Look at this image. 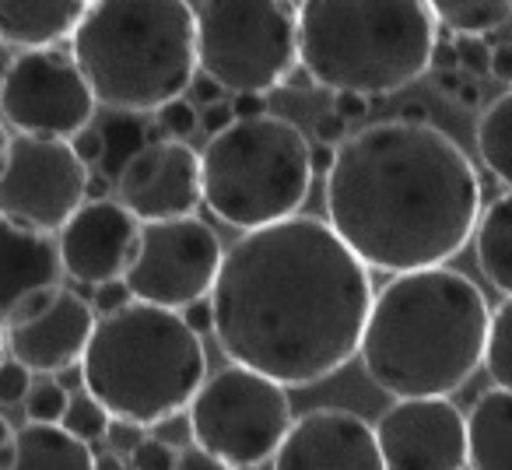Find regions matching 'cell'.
Masks as SVG:
<instances>
[{
  "label": "cell",
  "instance_id": "obj_1",
  "mask_svg": "<svg viewBox=\"0 0 512 470\" xmlns=\"http://www.w3.org/2000/svg\"><path fill=\"white\" fill-rule=\"evenodd\" d=\"M211 334L232 365L313 386L358 355L372 278L323 218L242 232L211 285Z\"/></svg>",
  "mask_w": 512,
  "mask_h": 470
},
{
  "label": "cell",
  "instance_id": "obj_2",
  "mask_svg": "<svg viewBox=\"0 0 512 470\" xmlns=\"http://www.w3.org/2000/svg\"><path fill=\"white\" fill-rule=\"evenodd\" d=\"M481 214V179L467 151L432 123L379 120L334 148L327 225L365 271L446 267Z\"/></svg>",
  "mask_w": 512,
  "mask_h": 470
},
{
  "label": "cell",
  "instance_id": "obj_3",
  "mask_svg": "<svg viewBox=\"0 0 512 470\" xmlns=\"http://www.w3.org/2000/svg\"><path fill=\"white\" fill-rule=\"evenodd\" d=\"M491 306L453 267L393 274L365 316V376L397 400L453 397L481 369Z\"/></svg>",
  "mask_w": 512,
  "mask_h": 470
},
{
  "label": "cell",
  "instance_id": "obj_4",
  "mask_svg": "<svg viewBox=\"0 0 512 470\" xmlns=\"http://www.w3.org/2000/svg\"><path fill=\"white\" fill-rule=\"evenodd\" d=\"M95 106L123 116L158 113L183 99L197 74V18L190 0H92L71 36Z\"/></svg>",
  "mask_w": 512,
  "mask_h": 470
},
{
  "label": "cell",
  "instance_id": "obj_5",
  "mask_svg": "<svg viewBox=\"0 0 512 470\" xmlns=\"http://www.w3.org/2000/svg\"><path fill=\"white\" fill-rule=\"evenodd\" d=\"M299 71L316 88L386 99L432 67L439 43L428 0H302Z\"/></svg>",
  "mask_w": 512,
  "mask_h": 470
},
{
  "label": "cell",
  "instance_id": "obj_6",
  "mask_svg": "<svg viewBox=\"0 0 512 470\" xmlns=\"http://www.w3.org/2000/svg\"><path fill=\"white\" fill-rule=\"evenodd\" d=\"M78 372L109 418L155 428L186 411L207 379V351L179 313L127 302L95 316Z\"/></svg>",
  "mask_w": 512,
  "mask_h": 470
},
{
  "label": "cell",
  "instance_id": "obj_7",
  "mask_svg": "<svg viewBox=\"0 0 512 470\" xmlns=\"http://www.w3.org/2000/svg\"><path fill=\"white\" fill-rule=\"evenodd\" d=\"M309 186L306 134L271 113L232 120L200 155V200L214 218L242 232L295 218Z\"/></svg>",
  "mask_w": 512,
  "mask_h": 470
},
{
  "label": "cell",
  "instance_id": "obj_8",
  "mask_svg": "<svg viewBox=\"0 0 512 470\" xmlns=\"http://www.w3.org/2000/svg\"><path fill=\"white\" fill-rule=\"evenodd\" d=\"M197 71L232 95H267L299 71L295 0H204Z\"/></svg>",
  "mask_w": 512,
  "mask_h": 470
},
{
  "label": "cell",
  "instance_id": "obj_9",
  "mask_svg": "<svg viewBox=\"0 0 512 470\" xmlns=\"http://www.w3.org/2000/svg\"><path fill=\"white\" fill-rule=\"evenodd\" d=\"M190 442L232 470L264 467L292 425V400L274 379L228 362L186 404Z\"/></svg>",
  "mask_w": 512,
  "mask_h": 470
},
{
  "label": "cell",
  "instance_id": "obj_10",
  "mask_svg": "<svg viewBox=\"0 0 512 470\" xmlns=\"http://www.w3.org/2000/svg\"><path fill=\"white\" fill-rule=\"evenodd\" d=\"M221 253L225 250L207 221H148L137 235V253L123 274V288L134 302L179 313L211 295Z\"/></svg>",
  "mask_w": 512,
  "mask_h": 470
},
{
  "label": "cell",
  "instance_id": "obj_11",
  "mask_svg": "<svg viewBox=\"0 0 512 470\" xmlns=\"http://www.w3.org/2000/svg\"><path fill=\"white\" fill-rule=\"evenodd\" d=\"M0 113L18 134L71 141L95 120V99L71 53L22 50L0 78Z\"/></svg>",
  "mask_w": 512,
  "mask_h": 470
},
{
  "label": "cell",
  "instance_id": "obj_12",
  "mask_svg": "<svg viewBox=\"0 0 512 470\" xmlns=\"http://www.w3.org/2000/svg\"><path fill=\"white\" fill-rule=\"evenodd\" d=\"M88 169L67 141L8 137L0 162V218L53 235L85 204Z\"/></svg>",
  "mask_w": 512,
  "mask_h": 470
},
{
  "label": "cell",
  "instance_id": "obj_13",
  "mask_svg": "<svg viewBox=\"0 0 512 470\" xmlns=\"http://www.w3.org/2000/svg\"><path fill=\"white\" fill-rule=\"evenodd\" d=\"M113 193L116 204L141 225L193 218L200 207V155L186 141L169 137L141 144L116 169Z\"/></svg>",
  "mask_w": 512,
  "mask_h": 470
},
{
  "label": "cell",
  "instance_id": "obj_14",
  "mask_svg": "<svg viewBox=\"0 0 512 470\" xmlns=\"http://www.w3.org/2000/svg\"><path fill=\"white\" fill-rule=\"evenodd\" d=\"M92 327L95 313L88 299L60 285L32 299L25 309H18L0 327V334H4V351L11 355V362H18L29 372L57 376V372L74 369L81 362Z\"/></svg>",
  "mask_w": 512,
  "mask_h": 470
},
{
  "label": "cell",
  "instance_id": "obj_15",
  "mask_svg": "<svg viewBox=\"0 0 512 470\" xmlns=\"http://www.w3.org/2000/svg\"><path fill=\"white\" fill-rule=\"evenodd\" d=\"M372 435L383 470H467L463 414L446 397L397 400Z\"/></svg>",
  "mask_w": 512,
  "mask_h": 470
},
{
  "label": "cell",
  "instance_id": "obj_16",
  "mask_svg": "<svg viewBox=\"0 0 512 470\" xmlns=\"http://www.w3.org/2000/svg\"><path fill=\"white\" fill-rule=\"evenodd\" d=\"M137 235L141 221L130 218L113 197L85 200L60 228V267L78 285L99 288L109 281H123L137 253Z\"/></svg>",
  "mask_w": 512,
  "mask_h": 470
},
{
  "label": "cell",
  "instance_id": "obj_17",
  "mask_svg": "<svg viewBox=\"0 0 512 470\" xmlns=\"http://www.w3.org/2000/svg\"><path fill=\"white\" fill-rule=\"evenodd\" d=\"M271 463L274 470H383L372 425L344 407H313L292 418Z\"/></svg>",
  "mask_w": 512,
  "mask_h": 470
},
{
  "label": "cell",
  "instance_id": "obj_18",
  "mask_svg": "<svg viewBox=\"0 0 512 470\" xmlns=\"http://www.w3.org/2000/svg\"><path fill=\"white\" fill-rule=\"evenodd\" d=\"M64 285L57 239L0 218V327L32 299Z\"/></svg>",
  "mask_w": 512,
  "mask_h": 470
},
{
  "label": "cell",
  "instance_id": "obj_19",
  "mask_svg": "<svg viewBox=\"0 0 512 470\" xmlns=\"http://www.w3.org/2000/svg\"><path fill=\"white\" fill-rule=\"evenodd\" d=\"M92 0H0V43L43 50L74 36Z\"/></svg>",
  "mask_w": 512,
  "mask_h": 470
},
{
  "label": "cell",
  "instance_id": "obj_20",
  "mask_svg": "<svg viewBox=\"0 0 512 470\" xmlns=\"http://www.w3.org/2000/svg\"><path fill=\"white\" fill-rule=\"evenodd\" d=\"M0 470H95V453L57 421H25L11 428Z\"/></svg>",
  "mask_w": 512,
  "mask_h": 470
},
{
  "label": "cell",
  "instance_id": "obj_21",
  "mask_svg": "<svg viewBox=\"0 0 512 470\" xmlns=\"http://www.w3.org/2000/svg\"><path fill=\"white\" fill-rule=\"evenodd\" d=\"M509 425H512V393L484 390L463 414V453L467 470H509Z\"/></svg>",
  "mask_w": 512,
  "mask_h": 470
},
{
  "label": "cell",
  "instance_id": "obj_22",
  "mask_svg": "<svg viewBox=\"0 0 512 470\" xmlns=\"http://www.w3.org/2000/svg\"><path fill=\"white\" fill-rule=\"evenodd\" d=\"M477 246V267L484 271L488 285L502 299L512 295V197L509 190L498 193L484 211L477 214V225L470 232Z\"/></svg>",
  "mask_w": 512,
  "mask_h": 470
},
{
  "label": "cell",
  "instance_id": "obj_23",
  "mask_svg": "<svg viewBox=\"0 0 512 470\" xmlns=\"http://www.w3.org/2000/svg\"><path fill=\"white\" fill-rule=\"evenodd\" d=\"M435 25L453 39H491L512 18V0H428Z\"/></svg>",
  "mask_w": 512,
  "mask_h": 470
},
{
  "label": "cell",
  "instance_id": "obj_24",
  "mask_svg": "<svg viewBox=\"0 0 512 470\" xmlns=\"http://www.w3.org/2000/svg\"><path fill=\"white\" fill-rule=\"evenodd\" d=\"M477 151H481L488 172L498 179L502 190L512 183V92H502L488 102L477 120Z\"/></svg>",
  "mask_w": 512,
  "mask_h": 470
},
{
  "label": "cell",
  "instance_id": "obj_25",
  "mask_svg": "<svg viewBox=\"0 0 512 470\" xmlns=\"http://www.w3.org/2000/svg\"><path fill=\"white\" fill-rule=\"evenodd\" d=\"M481 365H484V372H488L491 386L509 390L512 386V299H502L491 309Z\"/></svg>",
  "mask_w": 512,
  "mask_h": 470
},
{
  "label": "cell",
  "instance_id": "obj_26",
  "mask_svg": "<svg viewBox=\"0 0 512 470\" xmlns=\"http://www.w3.org/2000/svg\"><path fill=\"white\" fill-rule=\"evenodd\" d=\"M109 414L106 407L99 404L95 397H88L85 390H74L71 397H67V407L64 414H60L57 425L64 428V432H71L74 439H81L85 446H92V442L106 439V428H109Z\"/></svg>",
  "mask_w": 512,
  "mask_h": 470
},
{
  "label": "cell",
  "instance_id": "obj_27",
  "mask_svg": "<svg viewBox=\"0 0 512 470\" xmlns=\"http://www.w3.org/2000/svg\"><path fill=\"white\" fill-rule=\"evenodd\" d=\"M197 106L193 102H186V99H172V102H165L162 109L155 113V120H158V134H165L169 141H186L190 134H197Z\"/></svg>",
  "mask_w": 512,
  "mask_h": 470
},
{
  "label": "cell",
  "instance_id": "obj_28",
  "mask_svg": "<svg viewBox=\"0 0 512 470\" xmlns=\"http://www.w3.org/2000/svg\"><path fill=\"white\" fill-rule=\"evenodd\" d=\"M67 397H71V393H67L64 386L39 383V386H32L22 404H25L29 421H60V414H64V407H67Z\"/></svg>",
  "mask_w": 512,
  "mask_h": 470
},
{
  "label": "cell",
  "instance_id": "obj_29",
  "mask_svg": "<svg viewBox=\"0 0 512 470\" xmlns=\"http://www.w3.org/2000/svg\"><path fill=\"white\" fill-rule=\"evenodd\" d=\"M172 463H176V449L165 446L155 435H141L137 446L127 453L130 470H172Z\"/></svg>",
  "mask_w": 512,
  "mask_h": 470
},
{
  "label": "cell",
  "instance_id": "obj_30",
  "mask_svg": "<svg viewBox=\"0 0 512 470\" xmlns=\"http://www.w3.org/2000/svg\"><path fill=\"white\" fill-rule=\"evenodd\" d=\"M29 390H32V372L4 358V362H0V404H8V407L22 404V400L29 397Z\"/></svg>",
  "mask_w": 512,
  "mask_h": 470
},
{
  "label": "cell",
  "instance_id": "obj_31",
  "mask_svg": "<svg viewBox=\"0 0 512 470\" xmlns=\"http://www.w3.org/2000/svg\"><path fill=\"white\" fill-rule=\"evenodd\" d=\"M456 46V67H460L467 78H481L488 74V39H453Z\"/></svg>",
  "mask_w": 512,
  "mask_h": 470
},
{
  "label": "cell",
  "instance_id": "obj_32",
  "mask_svg": "<svg viewBox=\"0 0 512 470\" xmlns=\"http://www.w3.org/2000/svg\"><path fill=\"white\" fill-rule=\"evenodd\" d=\"M71 151L78 155V162L85 165H99L102 162V151H106V141H102V130H95V127H85L78 137H71Z\"/></svg>",
  "mask_w": 512,
  "mask_h": 470
},
{
  "label": "cell",
  "instance_id": "obj_33",
  "mask_svg": "<svg viewBox=\"0 0 512 470\" xmlns=\"http://www.w3.org/2000/svg\"><path fill=\"white\" fill-rule=\"evenodd\" d=\"M172 470H232V467L221 463L218 456L204 453L200 446H193V442H186V446L176 449V463H172Z\"/></svg>",
  "mask_w": 512,
  "mask_h": 470
},
{
  "label": "cell",
  "instance_id": "obj_34",
  "mask_svg": "<svg viewBox=\"0 0 512 470\" xmlns=\"http://www.w3.org/2000/svg\"><path fill=\"white\" fill-rule=\"evenodd\" d=\"M127 302H134L130 299V292L123 288V281H109V285H99L95 288V295H92V313H99V316H106V313H116L120 306H127Z\"/></svg>",
  "mask_w": 512,
  "mask_h": 470
},
{
  "label": "cell",
  "instance_id": "obj_35",
  "mask_svg": "<svg viewBox=\"0 0 512 470\" xmlns=\"http://www.w3.org/2000/svg\"><path fill=\"white\" fill-rule=\"evenodd\" d=\"M313 137H316V144L337 148V144L348 137V123H344L341 116H334V113H323V116H316V123H313Z\"/></svg>",
  "mask_w": 512,
  "mask_h": 470
},
{
  "label": "cell",
  "instance_id": "obj_36",
  "mask_svg": "<svg viewBox=\"0 0 512 470\" xmlns=\"http://www.w3.org/2000/svg\"><path fill=\"white\" fill-rule=\"evenodd\" d=\"M369 109H372L369 99H362V95H351V92H341V95H334V109H330V113L341 116L344 123H358V120H365V116H369Z\"/></svg>",
  "mask_w": 512,
  "mask_h": 470
},
{
  "label": "cell",
  "instance_id": "obj_37",
  "mask_svg": "<svg viewBox=\"0 0 512 470\" xmlns=\"http://www.w3.org/2000/svg\"><path fill=\"white\" fill-rule=\"evenodd\" d=\"M179 320L186 323V327L193 330L197 337H204V334H211V302L207 299H200V302H190L186 309H179Z\"/></svg>",
  "mask_w": 512,
  "mask_h": 470
},
{
  "label": "cell",
  "instance_id": "obj_38",
  "mask_svg": "<svg viewBox=\"0 0 512 470\" xmlns=\"http://www.w3.org/2000/svg\"><path fill=\"white\" fill-rule=\"evenodd\" d=\"M144 435V428H137V425H130V421H109V428H106V439H109V446L120 453V449H134L137 446V439Z\"/></svg>",
  "mask_w": 512,
  "mask_h": 470
},
{
  "label": "cell",
  "instance_id": "obj_39",
  "mask_svg": "<svg viewBox=\"0 0 512 470\" xmlns=\"http://www.w3.org/2000/svg\"><path fill=\"white\" fill-rule=\"evenodd\" d=\"M488 74L498 81V85H509V81H512V46L509 43L491 46V53H488Z\"/></svg>",
  "mask_w": 512,
  "mask_h": 470
},
{
  "label": "cell",
  "instance_id": "obj_40",
  "mask_svg": "<svg viewBox=\"0 0 512 470\" xmlns=\"http://www.w3.org/2000/svg\"><path fill=\"white\" fill-rule=\"evenodd\" d=\"M228 109H232V120H256V116H267V95H232Z\"/></svg>",
  "mask_w": 512,
  "mask_h": 470
},
{
  "label": "cell",
  "instance_id": "obj_41",
  "mask_svg": "<svg viewBox=\"0 0 512 470\" xmlns=\"http://www.w3.org/2000/svg\"><path fill=\"white\" fill-rule=\"evenodd\" d=\"M186 92H193V99L200 102V106H214V102H225V88L218 85V81H211L207 74H193L190 88Z\"/></svg>",
  "mask_w": 512,
  "mask_h": 470
},
{
  "label": "cell",
  "instance_id": "obj_42",
  "mask_svg": "<svg viewBox=\"0 0 512 470\" xmlns=\"http://www.w3.org/2000/svg\"><path fill=\"white\" fill-rule=\"evenodd\" d=\"M197 123H204V130L214 137L225 127H232V109H228V102H214V106H204V116H197Z\"/></svg>",
  "mask_w": 512,
  "mask_h": 470
},
{
  "label": "cell",
  "instance_id": "obj_43",
  "mask_svg": "<svg viewBox=\"0 0 512 470\" xmlns=\"http://www.w3.org/2000/svg\"><path fill=\"white\" fill-rule=\"evenodd\" d=\"M453 102H456V106H463V109H481L484 85L477 78H463V85L453 92Z\"/></svg>",
  "mask_w": 512,
  "mask_h": 470
},
{
  "label": "cell",
  "instance_id": "obj_44",
  "mask_svg": "<svg viewBox=\"0 0 512 470\" xmlns=\"http://www.w3.org/2000/svg\"><path fill=\"white\" fill-rule=\"evenodd\" d=\"M463 78H467V74H463L460 67H442V71H432L435 88H439L442 95H449V99H453V92L463 85Z\"/></svg>",
  "mask_w": 512,
  "mask_h": 470
},
{
  "label": "cell",
  "instance_id": "obj_45",
  "mask_svg": "<svg viewBox=\"0 0 512 470\" xmlns=\"http://www.w3.org/2000/svg\"><path fill=\"white\" fill-rule=\"evenodd\" d=\"M330 165H334V148H327V144H309V172H313V176H327Z\"/></svg>",
  "mask_w": 512,
  "mask_h": 470
},
{
  "label": "cell",
  "instance_id": "obj_46",
  "mask_svg": "<svg viewBox=\"0 0 512 470\" xmlns=\"http://www.w3.org/2000/svg\"><path fill=\"white\" fill-rule=\"evenodd\" d=\"M109 186H113V179L106 176V172H88V179H85V200H106V193H109Z\"/></svg>",
  "mask_w": 512,
  "mask_h": 470
},
{
  "label": "cell",
  "instance_id": "obj_47",
  "mask_svg": "<svg viewBox=\"0 0 512 470\" xmlns=\"http://www.w3.org/2000/svg\"><path fill=\"white\" fill-rule=\"evenodd\" d=\"M397 120H404V123H428V109H425V106H418V102H411V106L400 109Z\"/></svg>",
  "mask_w": 512,
  "mask_h": 470
},
{
  "label": "cell",
  "instance_id": "obj_48",
  "mask_svg": "<svg viewBox=\"0 0 512 470\" xmlns=\"http://www.w3.org/2000/svg\"><path fill=\"white\" fill-rule=\"evenodd\" d=\"M95 470H123V460L116 453H109V456H95Z\"/></svg>",
  "mask_w": 512,
  "mask_h": 470
},
{
  "label": "cell",
  "instance_id": "obj_49",
  "mask_svg": "<svg viewBox=\"0 0 512 470\" xmlns=\"http://www.w3.org/2000/svg\"><path fill=\"white\" fill-rule=\"evenodd\" d=\"M8 439H11V425H8V418L0 414V453H4V446H8Z\"/></svg>",
  "mask_w": 512,
  "mask_h": 470
},
{
  "label": "cell",
  "instance_id": "obj_50",
  "mask_svg": "<svg viewBox=\"0 0 512 470\" xmlns=\"http://www.w3.org/2000/svg\"><path fill=\"white\" fill-rule=\"evenodd\" d=\"M4 151H8V130L0 123V162H4Z\"/></svg>",
  "mask_w": 512,
  "mask_h": 470
},
{
  "label": "cell",
  "instance_id": "obj_51",
  "mask_svg": "<svg viewBox=\"0 0 512 470\" xmlns=\"http://www.w3.org/2000/svg\"><path fill=\"white\" fill-rule=\"evenodd\" d=\"M0 362H4V334H0Z\"/></svg>",
  "mask_w": 512,
  "mask_h": 470
}]
</instances>
